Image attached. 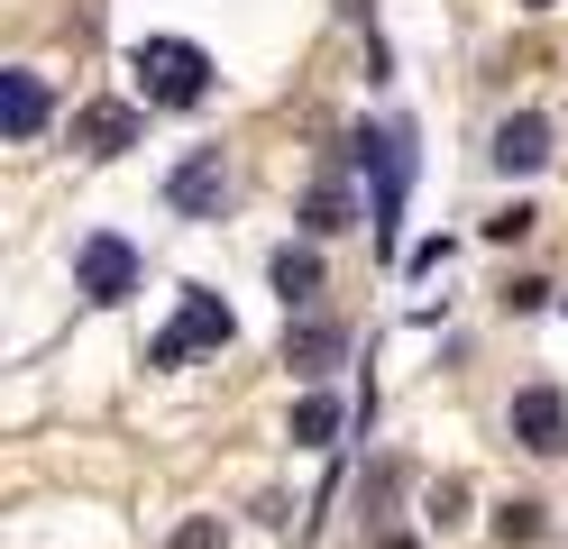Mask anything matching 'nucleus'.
<instances>
[{"label":"nucleus","mask_w":568,"mask_h":549,"mask_svg":"<svg viewBox=\"0 0 568 549\" xmlns=\"http://www.w3.org/2000/svg\"><path fill=\"white\" fill-rule=\"evenodd\" d=\"M129 73H138V92H148V110H202L211 101V55L193 37H138Z\"/></svg>","instance_id":"1"},{"label":"nucleus","mask_w":568,"mask_h":549,"mask_svg":"<svg viewBox=\"0 0 568 549\" xmlns=\"http://www.w3.org/2000/svg\"><path fill=\"white\" fill-rule=\"evenodd\" d=\"M239 339V312L221 303V293H184V312H174V329H156V339H148V366H184L193 348H230Z\"/></svg>","instance_id":"2"},{"label":"nucleus","mask_w":568,"mask_h":549,"mask_svg":"<svg viewBox=\"0 0 568 549\" xmlns=\"http://www.w3.org/2000/svg\"><path fill=\"white\" fill-rule=\"evenodd\" d=\"M74 293H83V303H101V312L129 303V293H138V247H129L120 230H92V238L74 247Z\"/></svg>","instance_id":"3"},{"label":"nucleus","mask_w":568,"mask_h":549,"mask_svg":"<svg viewBox=\"0 0 568 549\" xmlns=\"http://www.w3.org/2000/svg\"><path fill=\"white\" fill-rule=\"evenodd\" d=\"M138 138H148V110L138 101H83L74 110V146L83 156H129Z\"/></svg>","instance_id":"4"},{"label":"nucleus","mask_w":568,"mask_h":549,"mask_svg":"<svg viewBox=\"0 0 568 549\" xmlns=\"http://www.w3.org/2000/svg\"><path fill=\"white\" fill-rule=\"evenodd\" d=\"M505 421H514V439H523L531 458H559V449H568V403H559V385H523Z\"/></svg>","instance_id":"5"},{"label":"nucleus","mask_w":568,"mask_h":549,"mask_svg":"<svg viewBox=\"0 0 568 549\" xmlns=\"http://www.w3.org/2000/svg\"><path fill=\"white\" fill-rule=\"evenodd\" d=\"M221 193H230V165H221V146H193V156L165 174V202L184 211V220H211V211H221Z\"/></svg>","instance_id":"6"},{"label":"nucleus","mask_w":568,"mask_h":549,"mask_svg":"<svg viewBox=\"0 0 568 549\" xmlns=\"http://www.w3.org/2000/svg\"><path fill=\"white\" fill-rule=\"evenodd\" d=\"M486 156L505 165V174H541L550 165V120H541V110H514V120L486 138Z\"/></svg>","instance_id":"7"},{"label":"nucleus","mask_w":568,"mask_h":549,"mask_svg":"<svg viewBox=\"0 0 568 549\" xmlns=\"http://www.w3.org/2000/svg\"><path fill=\"white\" fill-rule=\"evenodd\" d=\"M303 230H312V238H339V230H358V193H348L339 174H322V183L303 193Z\"/></svg>","instance_id":"8"},{"label":"nucleus","mask_w":568,"mask_h":549,"mask_svg":"<svg viewBox=\"0 0 568 549\" xmlns=\"http://www.w3.org/2000/svg\"><path fill=\"white\" fill-rule=\"evenodd\" d=\"M0 129H10V138H38L47 129V83H38V73H0Z\"/></svg>","instance_id":"9"},{"label":"nucleus","mask_w":568,"mask_h":549,"mask_svg":"<svg viewBox=\"0 0 568 549\" xmlns=\"http://www.w3.org/2000/svg\"><path fill=\"white\" fill-rule=\"evenodd\" d=\"M275 293H284V312H312V303H322V256H312V247H275Z\"/></svg>","instance_id":"10"},{"label":"nucleus","mask_w":568,"mask_h":549,"mask_svg":"<svg viewBox=\"0 0 568 549\" xmlns=\"http://www.w3.org/2000/svg\"><path fill=\"white\" fill-rule=\"evenodd\" d=\"M339 348H348V339H339L331 321H294V329H284V366H294V376H322Z\"/></svg>","instance_id":"11"},{"label":"nucleus","mask_w":568,"mask_h":549,"mask_svg":"<svg viewBox=\"0 0 568 549\" xmlns=\"http://www.w3.org/2000/svg\"><path fill=\"white\" fill-rule=\"evenodd\" d=\"M331 439H339V403L331 394H303L294 403V449H331Z\"/></svg>","instance_id":"12"},{"label":"nucleus","mask_w":568,"mask_h":549,"mask_svg":"<svg viewBox=\"0 0 568 549\" xmlns=\"http://www.w3.org/2000/svg\"><path fill=\"white\" fill-rule=\"evenodd\" d=\"M541 531H550V512L531 504V495H514V504H495V540H505V549H531Z\"/></svg>","instance_id":"13"},{"label":"nucleus","mask_w":568,"mask_h":549,"mask_svg":"<svg viewBox=\"0 0 568 549\" xmlns=\"http://www.w3.org/2000/svg\"><path fill=\"white\" fill-rule=\"evenodd\" d=\"M531 230H541V211H531V202H505V211L486 220V238H495V247H514V238H531Z\"/></svg>","instance_id":"14"},{"label":"nucleus","mask_w":568,"mask_h":549,"mask_svg":"<svg viewBox=\"0 0 568 549\" xmlns=\"http://www.w3.org/2000/svg\"><path fill=\"white\" fill-rule=\"evenodd\" d=\"M165 549H230V531H221V512H193V522L174 531Z\"/></svg>","instance_id":"15"},{"label":"nucleus","mask_w":568,"mask_h":549,"mask_svg":"<svg viewBox=\"0 0 568 549\" xmlns=\"http://www.w3.org/2000/svg\"><path fill=\"white\" fill-rule=\"evenodd\" d=\"M541 303H550L541 275H514V284H505V312H541Z\"/></svg>","instance_id":"16"},{"label":"nucleus","mask_w":568,"mask_h":549,"mask_svg":"<svg viewBox=\"0 0 568 549\" xmlns=\"http://www.w3.org/2000/svg\"><path fill=\"white\" fill-rule=\"evenodd\" d=\"M458 512H468V486H458V476H440V495H432V522H458Z\"/></svg>","instance_id":"17"},{"label":"nucleus","mask_w":568,"mask_h":549,"mask_svg":"<svg viewBox=\"0 0 568 549\" xmlns=\"http://www.w3.org/2000/svg\"><path fill=\"white\" fill-rule=\"evenodd\" d=\"M339 10H348V19H367V0H339Z\"/></svg>","instance_id":"18"},{"label":"nucleus","mask_w":568,"mask_h":549,"mask_svg":"<svg viewBox=\"0 0 568 549\" xmlns=\"http://www.w3.org/2000/svg\"><path fill=\"white\" fill-rule=\"evenodd\" d=\"M523 10H550V0H523Z\"/></svg>","instance_id":"19"}]
</instances>
